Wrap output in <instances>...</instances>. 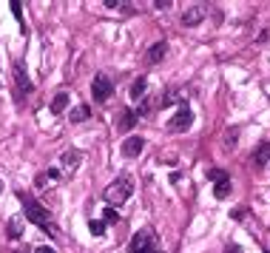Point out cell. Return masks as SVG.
I'll return each instance as SVG.
<instances>
[{
  "mask_svg": "<svg viewBox=\"0 0 270 253\" xmlns=\"http://www.w3.org/2000/svg\"><path fill=\"white\" fill-rule=\"evenodd\" d=\"M145 88H148V80L145 77H136V80L131 83V97H134V100H142V97H145Z\"/></svg>",
  "mask_w": 270,
  "mask_h": 253,
  "instance_id": "2e32d148",
  "label": "cell"
},
{
  "mask_svg": "<svg viewBox=\"0 0 270 253\" xmlns=\"http://www.w3.org/2000/svg\"><path fill=\"white\" fill-rule=\"evenodd\" d=\"M128 253H165V251L159 248L157 233L151 228H145V230H139V233H134V239L128 245Z\"/></svg>",
  "mask_w": 270,
  "mask_h": 253,
  "instance_id": "3957f363",
  "label": "cell"
},
{
  "mask_svg": "<svg viewBox=\"0 0 270 253\" xmlns=\"http://www.w3.org/2000/svg\"><path fill=\"white\" fill-rule=\"evenodd\" d=\"M102 222H105V225H108V222H117V211H114V208H105V219H102Z\"/></svg>",
  "mask_w": 270,
  "mask_h": 253,
  "instance_id": "7402d4cb",
  "label": "cell"
},
{
  "mask_svg": "<svg viewBox=\"0 0 270 253\" xmlns=\"http://www.w3.org/2000/svg\"><path fill=\"white\" fill-rule=\"evenodd\" d=\"M120 151H123V157L134 160V157H139V154L145 151V139H142V137H128L123 145H120Z\"/></svg>",
  "mask_w": 270,
  "mask_h": 253,
  "instance_id": "52a82bcc",
  "label": "cell"
},
{
  "mask_svg": "<svg viewBox=\"0 0 270 253\" xmlns=\"http://www.w3.org/2000/svg\"><path fill=\"white\" fill-rule=\"evenodd\" d=\"M233 219H245V208H236L233 211Z\"/></svg>",
  "mask_w": 270,
  "mask_h": 253,
  "instance_id": "484cf974",
  "label": "cell"
},
{
  "mask_svg": "<svg viewBox=\"0 0 270 253\" xmlns=\"http://www.w3.org/2000/svg\"><path fill=\"white\" fill-rule=\"evenodd\" d=\"M23 222H26L23 216H14V219L6 222V233H9V239H20L23 236Z\"/></svg>",
  "mask_w": 270,
  "mask_h": 253,
  "instance_id": "8fae6325",
  "label": "cell"
},
{
  "mask_svg": "<svg viewBox=\"0 0 270 253\" xmlns=\"http://www.w3.org/2000/svg\"><path fill=\"white\" fill-rule=\"evenodd\" d=\"M0 194H3V179H0Z\"/></svg>",
  "mask_w": 270,
  "mask_h": 253,
  "instance_id": "4316f807",
  "label": "cell"
},
{
  "mask_svg": "<svg viewBox=\"0 0 270 253\" xmlns=\"http://www.w3.org/2000/svg\"><path fill=\"white\" fill-rule=\"evenodd\" d=\"M57 176H60V173H57V168H48V171H43V173H37V179H34V182L40 185V188H43V185H48V182H54Z\"/></svg>",
  "mask_w": 270,
  "mask_h": 253,
  "instance_id": "e0dca14e",
  "label": "cell"
},
{
  "mask_svg": "<svg viewBox=\"0 0 270 253\" xmlns=\"http://www.w3.org/2000/svg\"><path fill=\"white\" fill-rule=\"evenodd\" d=\"M68 103H71V97H68L66 91L54 94V100H51V114H63V111L68 108Z\"/></svg>",
  "mask_w": 270,
  "mask_h": 253,
  "instance_id": "4fadbf2b",
  "label": "cell"
},
{
  "mask_svg": "<svg viewBox=\"0 0 270 253\" xmlns=\"http://www.w3.org/2000/svg\"><path fill=\"white\" fill-rule=\"evenodd\" d=\"M205 14H208V6L205 3H193L191 9L182 14V26L185 29H193V26H199L205 20Z\"/></svg>",
  "mask_w": 270,
  "mask_h": 253,
  "instance_id": "8992f818",
  "label": "cell"
},
{
  "mask_svg": "<svg viewBox=\"0 0 270 253\" xmlns=\"http://www.w3.org/2000/svg\"><path fill=\"white\" fill-rule=\"evenodd\" d=\"M89 117H91L89 105H74V108H71V114H68V120H71V123H83V120H89Z\"/></svg>",
  "mask_w": 270,
  "mask_h": 253,
  "instance_id": "9a60e30c",
  "label": "cell"
},
{
  "mask_svg": "<svg viewBox=\"0 0 270 253\" xmlns=\"http://www.w3.org/2000/svg\"><path fill=\"white\" fill-rule=\"evenodd\" d=\"M89 230H91V236H105V222L102 219H91Z\"/></svg>",
  "mask_w": 270,
  "mask_h": 253,
  "instance_id": "d6986e66",
  "label": "cell"
},
{
  "mask_svg": "<svg viewBox=\"0 0 270 253\" xmlns=\"http://www.w3.org/2000/svg\"><path fill=\"white\" fill-rule=\"evenodd\" d=\"M14 80H17V88H20L23 94L34 91V83L29 80V71H26V66H23L20 60H14Z\"/></svg>",
  "mask_w": 270,
  "mask_h": 253,
  "instance_id": "ba28073f",
  "label": "cell"
},
{
  "mask_svg": "<svg viewBox=\"0 0 270 253\" xmlns=\"http://www.w3.org/2000/svg\"><path fill=\"white\" fill-rule=\"evenodd\" d=\"M250 162H253V168H265V165L270 162V142H268V139H265V142H259V148L253 151Z\"/></svg>",
  "mask_w": 270,
  "mask_h": 253,
  "instance_id": "9c48e42d",
  "label": "cell"
},
{
  "mask_svg": "<svg viewBox=\"0 0 270 253\" xmlns=\"http://www.w3.org/2000/svg\"><path fill=\"white\" fill-rule=\"evenodd\" d=\"M157 9H171V0H154Z\"/></svg>",
  "mask_w": 270,
  "mask_h": 253,
  "instance_id": "603a6c76",
  "label": "cell"
},
{
  "mask_svg": "<svg viewBox=\"0 0 270 253\" xmlns=\"http://www.w3.org/2000/svg\"><path fill=\"white\" fill-rule=\"evenodd\" d=\"M208 179H211V182H222V179H227V173L219 171V168H211V171H208Z\"/></svg>",
  "mask_w": 270,
  "mask_h": 253,
  "instance_id": "ffe728a7",
  "label": "cell"
},
{
  "mask_svg": "<svg viewBox=\"0 0 270 253\" xmlns=\"http://www.w3.org/2000/svg\"><path fill=\"white\" fill-rule=\"evenodd\" d=\"M80 160H83V154L80 151H66L63 154V165H66V171H77V165H80Z\"/></svg>",
  "mask_w": 270,
  "mask_h": 253,
  "instance_id": "5bb4252c",
  "label": "cell"
},
{
  "mask_svg": "<svg viewBox=\"0 0 270 253\" xmlns=\"http://www.w3.org/2000/svg\"><path fill=\"white\" fill-rule=\"evenodd\" d=\"M230 179H222V182H216V188H214V196L216 199H227V194H230Z\"/></svg>",
  "mask_w": 270,
  "mask_h": 253,
  "instance_id": "ac0fdd59",
  "label": "cell"
},
{
  "mask_svg": "<svg viewBox=\"0 0 270 253\" xmlns=\"http://www.w3.org/2000/svg\"><path fill=\"white\" fill-rule=\"evenodd\" d=\"M136 126V111H128L125 108L123 114H120V123H117V131H131Z\"/></svg>",
  "mask_w": 270,
  "mask_h": 253,
  "instance_id": "7c38bea8",
  "label": "cell"
},
{
  "mask_svg": "<svg viewBox=\"0 0 270 253\" xmlns=\"http://www.w3.org/2000/svg\"><path fill=\"white\" fill-rule=\"evenodd\" d=\"M165 51H168V46H165V43H154V46L148 48V54H145V63H148V66H157L159 60L165 57Z\"/></svg>",
  "mask_w": 270,
  "mask_h": 253,
  "instance_id": "30bf717a",
  "label": "cell"
},
{
  "mask_svg": "<svg viewBox=\"0 0 270 253\" xmlns=\"http://www.w3.org/2000/svg\"><path fill=\"white\" fill-rule=\"evenodd\" d=\"M111 94H114L111 77H108V74H97V77H94V83H91V97H94L97 103H105Z\"/></svg>",
  "mask_w": 270,
  "mask_h": 253,
  "instance_id": "277c9868",
  "label": "cell"
},
{
  "mask_svg": "<svg viewBox=\"0 0 270 253\" xmlns=\"http://www.w3.org/2000/svg\"><path fill=\"white\" fill-rule=\"evenodd\" d=\"M191 126H193V111L188 105H182L180 111L168 120V131H174V134H182V131H188Z\"/></svg>",
  "mask_w": 270,
  "mask_h": 253,
  "instance_id": "5b68a950",
  "label": "cell"
},
{
  "mask_svg": "<svg viewBox=\"0 0 270 253\" xmlns=\"http://www.w3.org/2000/svg\"><path fill=\"white\" fill-rule=\"evenodd\" d=\"M34 253H57V251H54V248H48V245H40Z\"/></svg>",
  "mask_w": 270,
  "mask_h": 253,
  "instance_id": "cb8c5ba5",
  "label": "cell"
},
{
  "mask_svg": "<svg viewBox=\"0 0 270 253\" xmlns=\"http://www.w3.org/2000/svg\"><path fill=\"white\" fill-rule=\"evenodd\" d=\"M17 199L23 202V219H26V222H34L37 228H43V230H48L51 236H57V228H54V222H51V213H48V211H45V208L40 205L32 194L20 191Z\"/></svg>",
  "mask_w": 270,
  "mask_h": 253,
  "instance_id": "6da1fadb",
  "label": "cell"
},
{
  "mask_svg": "<svg viewBox=\"0 0 270 253\" xmlns=\"http://www.w3.org/2000/svg\"><path fill=\"white\" fill-rule=\"evenodd\" d=\"M9 6H11V14H14V17L23 23V3H20V0H11Z\"/></svg>",
  "mask_w": 270,
  "mask_h": 253,
  "instance_id": "44dd1931",
  "label": "cell"
},
{
  "mask_svg": "<svg viewBox=\"0 0 270 253\" xmlns=\"http://www.w3.org/2000/svg\"><path fill=\"white\" fill-rule=\"evenodd\" d=\"M225 253H242V248H239V245H227Z\"/></svg>",
  "mask_w": 270,
  "mask_h": 253,
  "instance_id": "d4e9b609",
  "label": "cell"
},
{
  "mask_svg": "<svg viewBox=\"0 0 270 253\" xmlns=\"http://www.w3.org/2000/svg\"><path fill=\"white\" fill-rule=\"evenodd\" d=\"M131 194H134V179H131L128 173H120V176H117V179L105 188V199L111 202V208L114 205H123Z\"/></svg>",
  "mask_w": 270,
  "mask_h": 253,
  "instance_id": "7a4b0ae2",
  "label": "cell"
}]
</instances>
